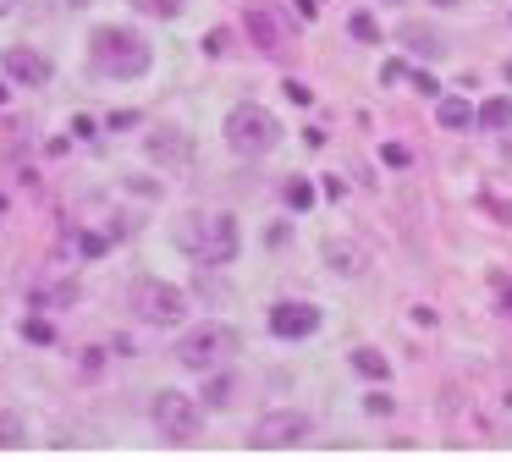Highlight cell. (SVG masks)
<instances>
[{
    "label": "cell",
    "instance_id": "f546056e",
    "mask_svg": "<svg viewBox=\"0 0 512 462\" xmlns=\"http://www.w3.org/2000/svg\"><path fill=\"white\" fill-rule=\"evenodd\" d=\"M6 11H12V0H0V17H6Z\"/></svg>",
    "mask_w": 512,
    "mask_h": 462
},
{
    "label": "cell",
    "instance_id": "484cf974",
    "mask_svg": "<svg viewBox=\"0 0 512 462\" xmlns=\"http://www.w3.org/2000/svg\"><path fill=\"white\" fill-rule=\"evenodd\" d=\"M501 308H507V314H512V281L501 286Z\"/></svg>",
    "mask_w": 512,
    "mask_h": 462
},
{
    "label": "cell",
    "instance_id": "6da1fadb",
    "mask_svg": "<svg viewBox=\"0 0 512 462\" xmlns=\"http://www.w3.org/2000/svg\"><path fill=\"white\" fill-rule=\"evenodd\" d=\"M177 248L193 264H232L237 259V220L226 209H199V215L177 220Z\"/></svg>",
    "mask_w": 512,
    "mask_h": 462
},
{
    "label": "cell",
    "instance_id": "e0dca14e",
    "mask_svg": "<svg viewBox=\"0 0 512 462\" xmlns=\"http://www.w3.org/2000/svg\"><path fill=\"white\" fill-rule=\"evenodd\" d=\"M23 336L34 341V347H56V325H50V319H39V314L23 319Z\"/></svg>",
    "mask_w": 512,
    "mask_h": 462
},
{
    "label": "cell",
    "instance_id": "1f68e13d",
    "mask_svg": "<svg viewBox=\"0 0 512 462\" xmlns=\"http://www.w3.org/2000/svg\"><path fill=\"white\" fill-rule=\"evenodd\" d=\"M391 6H402V0H391Z\"/></svg>",
    "mask_w": 512,
    "mask_h": 462
},
{
    "label": "cell",
    "instance_id": "3957f363",
    "mask_svg": "<svg viewBox=\"0 0 512 462\" xmlns=\"http://www.w3.org/2000/svg\"><path fill=\"white\" fill-rule=\"evenodd\" d=\"M237 330L232 325H193L188 336L177 341V363L193 374H210V369H226V363L237 358Z\"/></svg>",
    "mask_w": 512,
    "mask_h": 462
},
{
    "label": "cell",
    "instance_id": "4dcf8cb0",
    "mask_svg": "<svg viewBox=\"0 0 512 462\" xmlns=\"http://www.w3.org/2000/svg\"><path fill=\"white\" fill-rule=\"evenodd\" d=\"M0 209H6V193H0Z\"/></svg>",
    "mask_w": 512,
    "mask_h": 462
},
{
    "label": "cell",
    "instance_id": "4316f807",
    "mask_svg": "<svg viewBox=\"0 0 512 462\" xmlns=\"http://www.w3.org/2000/svg\"><path fill=\"white\" fill-rule=\"evenodd\" d=\"M298 6H303V17H314V11H320V0H298Z\"/></svg>",
    "mask_w": 512,
    "mask_h": 462
},
{
    "label": "cell",
    "instance_id": "9a60e30c",
    "mask_svg": "<svg viewBox=\"0 0 512 462\" xmlns=\"http://www.w3.org/2000/svg\"><path fill=\"white\" fill-rule=\"evenodd\" d=\"M474 121L479 127H490V132H501V127H512V99L507 94H496V99H485V105L474 110Z\"/></svg>",
    "mask_w": 512,
    "mask_h": 462
},
{
    "label": "cell",
    "instance_id": "ac0fdd59",
    "mask_svg": "<svg viewBox=\"0 0 512 462\" xmlns=\"http://www.w3.org/2000/svg\"><path fill=\"white\" fill-rule=\"evenodd\" d=\"M133 11L138 17H160V22H171L182 11V0H133Z\"/></svg>",
    "mask_w": 512,
    "mask_h": 462
},
{
    "label": "cell",
    "instance_id": "83f0119b",
    "mask_svg": "<svg viewBox=\"0 0 512 462\" xmlns=\"http://www.w3.org/2000/svg\"><path fill=\"white\" fill-rule=\"evenodd\" d=\"M0 105H6V77H0Z\"/></svg>",
    "mask_w": 512,
    "mask_h": 462
},
{
    "label": "cell",
    "instance_id": "2e32d148",
    "mask_svg": "<svg viewBox=\"0 0 512 462\" xmlns=\"http://www.w3.org/2000/svg\"><path fill=\"white\" fill-rule=\"evenodd\" d=\"M28 440V429H23V418L17 413H6V407H0V451H17Z\"/></svg>",
    "mask_w": 512,
    "mask_h": 462
},
{
    "label": "cell",
    "instance_id": "d6986e66",
    "mask_svg": "<svg viewBox=\"0 0 512 462\" xmlns=\"http://www.w3.org/2000/svg\"><path fill=\"white\" fill-rule=\"evenodd\" d=\"M347 33H353L358 44H380V28H375V17H369V11H353V22H347Z\"/></svg>",
    "mask_w": 512,
    "mask_h": 462
},
{
    "label": "cell",
    "instance_id": "4fadbf2b",
    "mask_svg": "<svg viewBox=\"0 0 512 462\" xmlns=\"http://www.w3.org/2000/svg\"><path fill=\"white\" fill-rule=\"evenodd\" d=\"M435 121H441L446 132H463V127H474V105L457 99V94H446L441 105H435Z\"/></svg>",
    "mask_w": 512,
    "mask_h": 462
},
{
    "label": "cell",
    "instance_id": "277c9868",
    "mask_svg": "<svg viewBox=\"0 0 512 462\" xmlns=\"http://www.w3.org/2000/svg\"><path fill=\"white\" fill-rule=\"evenodd\" d=\"M226 143H232L237 154H270L281 143V121L270 116L265 105H237L232 116H226Z\"/></svg>",
    "mask_w": 512,
    "mask_h": 462
},
{
    "label": "cell",
    "instance_id": "5b68a950",
    "mask_svg": "<svg viewBox=\"0 0 512 462\" xmlns=\"http://www.w3.org/2000/svg\"><path fill=\"white\" fill-rule=\"evenodd\" d=\"M133 308H138L144 325H182V319H188V297L171 281H155V275H144V281L133 286Z\"/></svg>",
    "mask_w": 512,
    "mask_h": 462
},
{
    "label": "cell",
    "instance_id": "7a4b0ae2",
    "mask_svg": "<svg viewBox=\"0 0 512 462\" xmlns=\"http://www.w3.org/2000/svg\"><path fill=\"white\" fill-rule=\"evenodd\" d=\"M89 61L116 83H133V77L149 72V39H138L133 28H100L89 39Z\"/></svg>",
    "mask_w": 512,
    "mask_h": 462
},
{
    "label": "cell",
    "instance_id": "ffe728a7",
    "mask_svg": "<svg viewBox=\"0 0 512 462\" xmlns=\"http://www.w3.org/2000/svg\"><path fill=\"white\" fill-rule=\"evenodd\" d=\"M309 204H314V187L303 182V176H292L287 182V209H309Z\"/></svg>",
    "mask_w": 512,
    "mask_h": 462
},
{
    "label": "cell",
    "instance_id": "ba28073f",
    "mask_svg": "<svg viewBox=\"0 0 512 462\" xmlns=\"http://www.w3.org/2000/svg\"><path fill=\"white\" fill-rule=\"evenodd\" d=\"M314 330H320V308L314 303H276L270 308V336L303 341V336H314Z\"/></svg>",
    "mask_w": 512,
    "mask_h": 462
},
{
    "label": "cell",
    "instance_id": "5bb4252c",
    "mask_svg": "<svg viewBox=\"0 0 512 462\" xmlns=\"http://www.w3.org/2000/svg\"><path fill=\"white\" fill-rule=\"evenodd\" d=\"M353 369L364 374V380H375V385L391 380V363H386V352H380V347H358L353 352Z\"/></svg>",
    "mask_w": 512,
    "mask_h": 462
},
{
    "label": "cell",
    "instance_id": "603a6c76",
    "mask_svg": "<svg viewBox=\"0 0 512 462\" xmlns=\"http://www.w3.org/2000/svg\"><path fill=\"white\" fill-rule=\"evenodd\" d=\"M364 413L386 418V413H391V396H380V391H375V396H369V402H364Z\"/></svg>",
    "mask_w": 512,
    "mask_h": 462
},
{
    "label": "cell",
    "instance_id": "52a82bcc",
    "mask_svg": "<svg viewBox=\"0 0 512 462\" xmlns=\"http://www.w3.org/2000/svg\"><path fill=\"white\" fill-rule=\"evenodd\" d=\"M149 413H155L160 440H171V446H188V440H199V402H193V396H182V391H160Z\"/></svg>",
    "mask_w": 512,
    "mask_h": 462
},
{
    "label": "cell",
    "instance_id": "cb8c5ba5",
    "mask_svg": "<svg viewBox=\"0 0 512 462\" xmlns=\"http://www.w3.org/2000/svg\"><path fill=\"white\" fill-rule=\"evenodd\" d=\"M111 248V237H100V231H89V237H83V253H105Z\"/></svg>",
    "mask_w": 512,
    "mask_h": 462
},
{
    "label": "cell",
    "instance_id": "f1b7e54d",
    "mask_svg": "<svg viewBox=\"0 0 512 462\" xmlns=\"http://www.w3.org/2000/svg\"><path fill=\"white\" fill-rule=\"evenodd\" d=\"M435 6H463V0H435Z\"/></svg>",
    "mask_w": 512,
    "mask_h": 462
},
{
    "label": "cell",
    "instance_id": "d4e9b609",
    "mask_svg": "<svg viewBox=\"0 0 512 462\" xmlns=\"http://www.w3.org/2000/svg\"><path fill=\"white\" fill-rule=\"evenodd\" d=\"M204 50H210V55H221V50H226V28H215L210 39H204Z\"/></svg>",
    "mask_w": 512,
    "mask_h": 462
},
{
    "label": "cell",
    "instance_id": "7402d4cb",
    "mask_svg": "<svg viewBox=\"0 0 512 462\" xmlns=\"http://www.w3.org/2000/svg\"><path fill=\"white\" fill-rule=\"evenodd\" d=\"M380 160H386V165H408V160H413V154H408V149H402V143H380Z\"/></svg>",
    "mask_w": 512,
    "mask_h": 462
},
{
    "label": "cell",
    "instance_id": "8fae6325",
    "mask_svg": "<svg viewBox=\"0 0 512 462\" xmlns=\"http://www.w3.org/2000/svg\"><path fill=\"white\" fill-rule=\"evenodd\" d=\"M402 44H408V50H419L424 61H446V39L435 28H424V22H402Z\"/></svg>",
    "mask_w": 512,
    "mask_h": 462
},
{
    "label": "cell",
    "instance_id": "7c38bea8",
    "mask_svg": "<svg viewBox=\"0 0 512 462\" xmlns=\"http://www.w3.org/2000/svg\"><path fill=\"white\" fill-rule=\"evenodd\" d=\"M243 22H248V39H254L259 50H281V22L270 17V11H259V6H254Z\"/></svg>",
    "mask_w": 512,
    "mask_h": 462
},
{
    "label": "cell",
    "instance_id": "30bf717a",
    "mask_svg": "<svg viewBox=\"0 0 512 462\" xmlns=\"http://www.w3.org/2000/svg\"><path fill=\"white\" fill-rule=\"evenodd\" d=\"M149 154L160 165H193V138L177 127H160V132H149Z\"/></svg>",
    "mask_w": 512,
    "mask_h": 462
},
{
    "label": "cell",
    "instance_id": "9c48e42d",
    "mask_svg": "<svg viewBox=\"0 0 512 462\" xmlns=\"http://www.w3.org/2000/svg\"><path fill=\"white\" fill-rule=\"evenodd\" d=\"M0 72L12 77V83H28V88H45L50 83V61H45V55H34V50H23V44L0 55Z\"/></svg>",
    "mask_w": 512,
    "mask_h": 462
},
{
    "label": "cell",
    "instance_id": "8992f818",
    "mask_svg": "<svg viewBox=\"0 0 512 462\" xmlns=\"http://www.w3.org/2000/svg\"><path fill=\"white\" fill-rule=\"evenodd\" d=\"M314 435V418L298 413V407H281V413H265L254 429H248V446L254 451H281V446H303Z\"/></svg>",
    "mask_w": 512,
    "mask_h": 462
},
{
    "label": "cell",
    "instance_id": "44dd1931",
    "mask_svg": "<svg viewBox=\"0 0 512 462\" xmlns=\"http://www.w3.org/2000/svg\"><path fill=\"white\" fill-rule=\"evenodd\" d=\"M232 396V374H215L210 369V402H226Z\"/></svg>",
    "mask_w": 512,
    "mask_h": 462
}]
</instances>
